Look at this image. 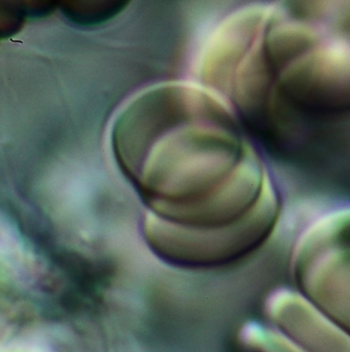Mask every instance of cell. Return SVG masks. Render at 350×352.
I'll return each instance as SVG.
<instances>
[{"label": "cell", "instance_id": "cell-2", "mask_svg": "<svg viewBox=\"0 0 350 352\" xmlns=\"http://www.w3.org/2000/svg\"><path fill=\"white\" fill-rule=\"evenodd\" d=\"M259 63L270 108L296 124L350 112V6L296 3L261 21Z\"/></svg>", "mask_w": 350, "mask_h": 352}, {"label": "cell", "instance_id": "cell-3", "mask_svg": "<svg viewBox=\"0 0 350 352\" xmlns=\"http://www.w3.org/2000/svg\"><path fill=\"white\" fill-rule=\"evenodd\" d=\"M128 1H61L59 9L65 19L78 27H96L115 19Z\"/></svg>", "mask_w": 350, "mask_h": 352}, {"label": "cell", "instance_id": "cell-5", "mask_svg": "<svg viewBox=\"0 0 350 352\" xmlns=\"http://www.w3.org/2000/svg\"><path fill=\"white\" fill-rule=\"evenodd\" d=\"M19 3L25 19H43L56 10L58 3L55 1H21Z\"/></svg>", "mask_w": 350, "mask_h": 352}, {"label": "cell", "instance_id": "cell-4", "mask_svg": "<svg viewBox=\"0 0 350 352\" xmlns=\"http://www.w3.org/2000/svg\"><path fill=\"white\" fill-rule=\"evenodd\" d=\"M25 19V15L19 3H5V7H1V21H0L1 39L10 38L19 33L23 29Z\"/></svg>", "mask_w": 350, "mask_h": 352}, {"label": "cell", "instance_id": "cell-1", "mask_svg": "<svg viewBox=\"0 0 350 352\" xmlns=\"http://www.w3.org/2000/svg\"><path fill=\"white\" fill-rule=\"evenodd\" d=\"M240 126L207 87L166 82L117 116V163L150 213L187 228H223L244 204L247 154Z\"/></svg>", "mask_w": 350, "mask_h": 352}, {"label": "cell", "instance_id": "cell-6", "mask_svg": "<svg viewBox=\"0 0 350 352\" xmlns=\"http://www.w3.org/2000/svg\"><path fill=\"white\" fill-rule=\"evenodd\" d=\"M7 352H39V351H37V350H34V349H27V348H23V349H14V350H11V351H7Z\"/></svg>", "mask_w": 350, "mask_h": 352}]
</instances>
